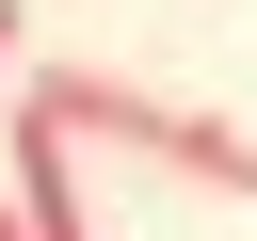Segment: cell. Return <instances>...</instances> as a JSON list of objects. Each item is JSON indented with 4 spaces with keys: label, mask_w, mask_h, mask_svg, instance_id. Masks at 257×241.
I'll return each instance as SVG.
<instances>
[{
    "label": "cell",
    "mask_w": 257,
    "mask_h": 241,
    "mask_svg": "<svg viewBox=\"0 0 257 241\" xmlns=\"http://www.w3.org/2000/svg\"><path fill=\"white\" fill-rule=\"evenodd\" d=\"M0 241H32V209H16V193H0Z\"/></svg>",
    "instance_id": "cell-3"
},
{
    "label": "cell",
    "mask_w": 257,
    "mask_h": 241,
    "mask_svg": "<svg viewBox=\"0 0 257 241\" xmlns=\"http://www.w3.org/2000/svg\"><path fill=\"white\" fill-rule=\"evenodd\" d=\"M16 80H32V16L0 0V112H16Z\"/></svg>",
    "instance_id": "cell-2"
},
{
    "label": "cell",
    "mask_w": 257,
    "mask_h": 241,
    "mask_svg": "<svg viewBox=\"0 0 257 241\" xmlns=\"http://www.w3.org/2000/svg\"><path fill=\"white\" fill-rule=\"evenodd\" d=\"M0 177H16V209H32V241H96V193H80V129L64 112H0Z\"/></svg>",
    "instance_id": "cell-1"
}]
</instances>
